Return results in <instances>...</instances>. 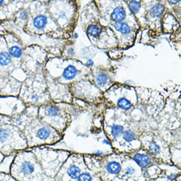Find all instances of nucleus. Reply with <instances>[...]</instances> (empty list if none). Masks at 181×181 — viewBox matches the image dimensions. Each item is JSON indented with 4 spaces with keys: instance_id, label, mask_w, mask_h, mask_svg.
I'll return each mask as SVG.
<instances>
[{
    "instance_id": "nucleus-1",
    "label": "nucleus",
    "mask_w": 181,
    "mask_h": 181,
    "mask_svg": "<svg viewBox=\"0 0 181 181\" xmlns=\"http://www.w3.org/2000/svg\"><path fill=\"white\" fill-rule=\"evenodd\" d=\"M133 159L140 167L146 168L150 164V157L144 154H137L134 156Z\"/></svg>"
},
{
    "instance_id": "nucleus-2",
    "label": "nucleus",
    "mask_w": 181,
    "mask_h": 181,
    "mask_svg": "<svg viewBox=\"0 0 181 181\" xmlns=\"http://www.w3.org/2000/svg\"><path fill=\"white\" fill-rule=\"evenodd\" d=\"M126 13L123 8L118 7L116 8L112 13L111 17L113 20L116 22H120L125 18Z\"/></svg>"
},
{
    "instance_id": "nucleus-3",
    "label": "nucleus",
    "mask_w": 181,
    "mask_h": 181,
    "mask_svg": "<svg viewBox=\"0 0 181 181\" xmlns=\"http://www.w3.org/2000/svg\"><path fill=\"white\" fill-rule=\"evenodd\" d=\"M77 69L74 66H69L65 69L63 76L67 80H71L75 78L77 74Z\"/></svg>"
},
{
    "instance_id": "nucleus-4",
    "label": "nucleus",
    "mask_w": 181,
    "mask_h": 181,
    "mask_svg": "<svg viewBox=\"0 0 181 181\" xmlns=\"http://www.w3.org/2000/svg\"><path fill=\"white\" fill-rule=\"evenodd\" d=\"M165 10V7L161 4H157L154 6L150 10V16L153 18L158 17L162 15Z\"/></svg>"
},
{
    "instance_id": "nucleus-5",
    "label": "nucleus",
    "mask_w": 181,
    "mask_h": 181,
    "mask_svg": "<svg viewBox=\"0 0 181 181\" xmlns=\"http://www.w3.org/2000/svg\"><path fill=\"white\" fill-rule=\"evenodd\" d=\"M107 170L111 174H118L121 170V165L116 162H111L107 165Z\"/></svg>"
},
{
    "instance_id": "nucleus-6",
    "label": "nucleus",
    "mask_w": 181,
    "mask_h": 181,
    "mask_svg": "<svg viewBox=\"0 0 181 181\" xmlns=\"http://www.w3.org/2000/svg\"><path fill=\"white\" fill-rule=\"evenodd\" d=\"M47 22L46 18L43 15H39L34 20V26L37 29H42L44 28Z\"/></svg>"
},
{
    "instance_id": "nucleus-7",
    "label": "nucleus",
    "mask_w": 181,
    "mask_h": 181,
    "mask_svg": "<svg viewBox=\"0 0 181 181\" xmlns=\"http://www.w3.org/2000/svg\"><path fill=\"white\" fill-rule=\"evenodd\" d=\"M116 30L122 34H127L130 31V28L127 24L122 22H117L115 24Z\"/></svg>"
},
{
    "instance_id": "nucleus-8",
    "label": "nucleus",
    "mask_w": 181,
    "mask_h": 181,
    "mask_svg": "<svg viewBox=\"0 0 181 181\" xmlns=\"http://www.w3.org/2000/svg\"><path fill=\"white\" fill-rule=\"evenodd\" d=\"M80 169L76 165H71L67 169V174L73 179L78 178L80 175Z\"/></svg>"
},
{
    "instance_id": "nucleus-9",
    "label": "nucleus",
    "mask_w": 181,
    "mask_h": 181,
    "mask_svg": "<svg viewBox=\"0 0 181 181\" xmlns=\"http://www.w3.org/2000/svg\"><path fill=\"white\" fill-rule=\"evenodd\" d=\"M50 134V129L45 127L41 128L37 133V136L41 140H46L47 139Z\"/></svg>"
},
{
    "instance_id": "nucleus-10",
    "label": "nucleus",
    "mask_w": 181,
    "mask_h": 181,
    "mask_svg": "<svg viewBox=\"0 0 181 181\" xmlns=\"http://www.w3.org/2000/svg\"><path fill=\"white\" fill-rule=\"evenodd\" d=\"M22 169L23 173L28 175L33 173L35 170V168L34 165L30 162L25 161L22 164Z\"/></svg>"
},
{
    "instance_id": "nucleus-11",
    "label": "nucleus",
    "mask_w": 181,
    "mask_h": 181,
    "mask_svg": "<svg viewBox=\"0 0 181 181\" xmlns=\"http://www.w3.org/2000/svg\"><path fill=\"white\" fill-rule=\"evenodd\" d=\"M101 28H99L97 26L95 25H90L87 28V33L90 36L96 37L99 36L101 33Z\"/></svg>"
},
{
    "instance_id": "nucleus-12",
    "label": "nucleus",
    "mask_w": 181,
    "mask_h": 181,
    "mask_svg": "<svg viewBox=\"0 0 181 181\" xmlns=\"http://www.w3.org/2000/svg\"><path fill=\"white\" fill-rule=\"evenodd\" d=\"M117 105L119 107L124 110H129L132 106L131 102L126 98H121L118 101Z\"/></svg>"
},
{
    "instance_id": "nucleus-13",
    "label": "nucleus",
    "mask_w": 181,
    "mask_h": 181,
    "mask_svg": "<svg viewBox=\"0 0 181 181\" xmlns=\"http://www.w3.org/2000/svg\"><path fill=\"white\" fill-rule=\"evenodd\" d=\"M10 60L11 57L7 52H2L0 54V65L7 66L10 63Z\"/></svg>"
},
{
    "instance_id": "nucleus-14",
    "label": "nucleus",
    "mask_w": 181,
    "mask_h": 181,
    "mask_svg": "<svg viewBox=\"0 0 181 181\" xmlns=\"http://www.w3.org/2000/svg\"><path fill=\"white\" fill-rule=\"evenodd\" d=\"M123 127L119 125H114L111 128V134L114 137H118L123 133Z\"/></svg>"
},
{
    "instance_id": "nucleus-15",
    "label": "nucleus",
    "mask_w": 181,
    "mask_h": 181,
    "mask_svg": "<svg viewBox=\"0 0 181 181\" xmlns=\"http://www.w3.org/2000/svg\"><path fill=\"white\" fill-rule=\"evenodd\" d=\"M129 6L131 11L133 13L136 14L139 11L141 8V4L138 1H132L129 2Z\"/></svg>"
},
{
    "instance_id": "nucleus-16",
    "label": "nucleus",
    "mask_w": 181,
    "mask_h": 181,
    "mask_svg": "<svg viewBox=\"0 0 181 181\" xmlns=\"http://www.w3.org/2000/svg\"><path fill=\"white\" fill-rule=\"evenodd\" d=\"M10 55L14 58H19L21 56L22 54V49L17 46H14L11 47L10 49Z\"/></svg>"
},
{
    "instance_id": "nucleus-17",
    "label": "nucleus",
    "mask_w": 181,
    "mask_h": 181,
    "mask_svg": "<svg viewBox=\"0 0 181 181\" xmlns=\"http://www.w3.org/2000/svg\"><path fill=\"white\" fill-rule=\"evenodd\" d=\"M124 139L127 142H131L135 140L136 136L133 131L128 130L124 134Z\"/></svg>"
},
{
    "instance_id": "nucleus-18",
    "label": "nucleus",
    "mask_w": 181,
    "mask_h": 181,
    "mask_svg": "<svg viewBox=\"0 0 181 181\" xmlns=\"http://www.w3.org/2000/svg\"><path fill=\"white\" fill-rule=\"evenodd\" d=\"M10 131L7 129H0V141L4 142L10 137Z\"/></svg>"
},
{
    "instance_id": "nucleus-19",
    "label": "nucleus",
    "mask_w": 181,
    "mask_h": 181,
    "mask_svg": "<svg viewBox=\"0 0 181 181\" xmlns=\"http://www.w3.org/2000/svg\"><path fill=\"white\" fill-rule=\"evenodd\" d=\"M149 149L152 154L156 155L159 152L160 147L155 142L152 141L149 145Z\"/></svg>"
},
{
    "instance_id": "nucleus-20",
    "label": "nucleus",
    "mask_w": 181,
    "mask_h": 181,
    "mask_svg": "<svg viewBox=\"0 0 181 181\" xmlns=\"http://www.w3.org/2000/svg\"><path fill=\"white\" fill-rule=\"evenodd\" d=\"M48 113L51 116H56L58 115L59 109L57 107L52 106L48 109Z\"/></svg>"
},
{
    "instance_id": "nucleus-21",
    "label": "nucleus",
    "mask_w": 181,
    "mask_h": 181,
    "mask_svg": "<svg viewBox=\"0 0 181 181\" xmlns=\"http://www.w3.org/2000/svg\"><path fill=\"white\" fill-rule=\"evenodd\" d=\"M97 82L100 86H102L105 85L107 82L108 79L105 76L103 75H99L96 78Z\"/></svg>"
},
{
    "instance_id": "nucleus-22",
    "label": "nucleus",
    "mask_w": 181,
    "mask_h": 181,
    "mask_svg": "<svg viewBox=\"0 0 181 181\" xmlns=\"http://www.w3.org/2000/svg\"><path fill=\"white\" fill-rule=\"evenodd\" d=\"M78 181H92V177L89 174H82L78 177Z\"/></svg>"
},
{
    "instance_id": "nucleus-23",
    "label": "nucleus",
    "mask_w": 181,
    "mask_h": 181,
    "mask_svg": "<svg viewBox=\"0 0 181 181\" xmlns=\"http://www.w3.org/2000/svg\"><path fill=\"white\" fill-rule=\"evenodd\" d=\"M125 172H126V174H132L135 172V169L133 168H128L127 169H126Z\"/></svg>"
},
{
    "instance_id": "nucleus-24",
    "label": "nucleus",
    "mask_w": 181,
    "mask_h": 181,
    "mask_svg": "<svg viewBox=\"0 0 181 181\" xmlns=\"http://www.w3.org/2000/svg\"><path fill=\"white\" fill-rule=\"evenodd\" d=\"M27 13L26 12H25V11L22 12V13L20 14V18H21V19H26L27 18Z\"/></svg>"
},
{
    "instance_id": "nucleus-25",
    "label": "nucleus",
    "mask_w": 181,
    "mask_h": 181,
    "mask_svg": "<svg viewBox=\"0 0 181 181\" xmlns=\"http://www.w3.org/2000/svg\"><path fill=\"white\" fill-rule=\"evenodd\" d=\"M177 177V174H171L170 176H168V179L170 180H173V179H175Z\"/></svg>"
},
{
    "instance_id": "nucleus-26",
    "label": "nucleus",
    "mask_w": 181,
    "mask_h": 181,
    "mask_svg": "<svg viewBox=\"0 0 181 181\" xmlns=\"http://www.w3.org/2000/svg\"><path fill=\"white\" fill-rule=\"evenodd\" d=\"M87 63L89 66H93L94 64V63L93 62V60L92 59H89L88 61H87Z\"/></svg>"
},
{
    "instance_id": "nucleus-27",
    "label": "nucleus",
    "mask_w": 181,
    "mask_h": 181,
    "mask_svg": "<svg viewBox=\"0 0 181 181\" xmlns=\"http://www.w3.org/2000/svg\"><path fill=\"white\" fill-rule=\"evenodd\" d=\"M15 122H16V123L17 124V125H22V121L21 119H18L16 120Z\"/></svg>"
},
{
    "instance_id": "nucleus-28",
    "label": "nucleus",
    "mask_w": 181,
    "mask_h": 181,
    "mask_svg": "<svg viewBox=\"0 0 181 181\" xmlns=\"http://www.w3.org/2000/svg\"><path fill=\"white\" fill-rule=\"evenodd\" d=\"M102 142H103V144H105L109 145H111V143L109 142V141H108V140H106V139L103 140Z\"/></svg>"
},
{
    "instance_id": "nucleus-29",
    "label": "nucleus",
    "mask_w": 181,
    "mask_h": 181,
    "mask_svg": "<svg viewBox=\"0 0 181 181\" xmlns=\"http://www.w3.org/2000/svg\"><path fill=\"white\" fill-rule=\"evenodd\" d=\"M96 155H102V152H100V151H98L97 152H96Z\"/></svg>"
},
{
    "instance_id": "nucleus-30",
    "label": "nucleus",
    "mask_w": 181,
    "mask_h": 181,
    "mask_svg": "<svg viewBox=\"0 0 181 181\" xmlns=\"http://www.w3.org/2000/svg\"><path fill=\"white\" fill-rule=\"evenodd\" d=\"M78 37V34H77V33H76V34H75V38H77V37Z\"/></svg>"
},
{
    "instance_id": "nucleus-31",
    "label": "nucleus",
    "mask_w": 181,
    "mask_h": 181,
    "mask_svg": "<svg viewBox=\"0 0 181 181\" xmlns=\"http://www.w3.org/2000/svg\"><path fill=\"white\" fill-rule=\"evenodd\" d=\"M3 2H4V1H1H1H0V5H1L2 4V3H3Z\"/></svg>"
}]
</instances>
